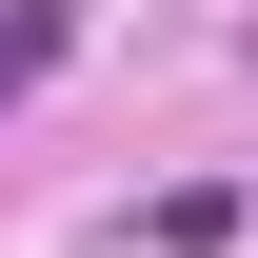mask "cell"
<instances>
[{"mask_svg":"<svg viewBox=\"0 0 258 258\" xmlns=\"http://www.w3.org/2000/svg\"><path fill=\"white\" fill-rule=\"evenodd\" d=\"M60 40H80L60 0H0V99H40V80H60Z\"/></svg>","mask_w":258,"mask_h":258,"instance_id":"1","label":"cell"}]
</instances>
